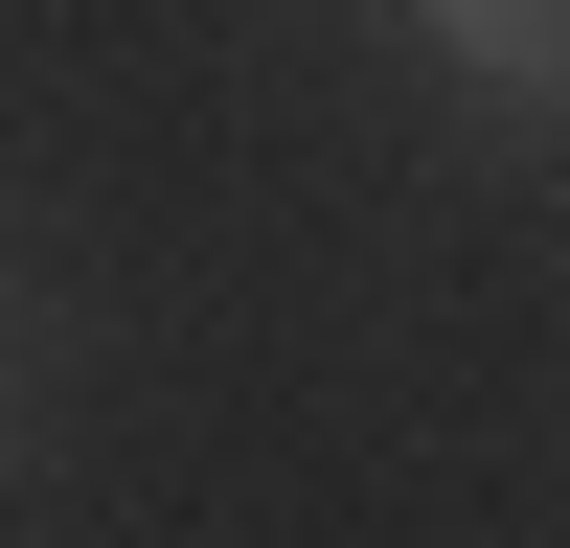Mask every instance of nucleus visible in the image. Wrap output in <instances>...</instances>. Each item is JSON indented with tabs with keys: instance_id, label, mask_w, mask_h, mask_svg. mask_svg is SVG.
I'll return each instance as SVG.
<instances>
[{
	"instance_id": "f257e3e1",
	"label": "nucleus",
	"mask_w": 570,
	"mask_h": 548,
	"mask_svg": "<svg viewBox=\"0 0 570 548\" xmlns=\"http://www.w3.org/2000/svg\"><path fill=\"white\" fill-rule=\"evenodd\" d=\"M434 23L480 46V69H548V91H570V0H434Z\"/></svg>"
}]
</instances>
